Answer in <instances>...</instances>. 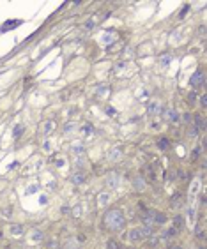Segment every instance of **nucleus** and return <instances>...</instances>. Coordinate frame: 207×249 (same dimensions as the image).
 <instances>
[{
  "mask_svg": "<svg viewBox=\"0 0 207 249\" xmlns=\"http://www.w3.org/2000/svg\"><path fill=\"white\" fill-rule=\"evenodd\" d=\"M134 185H136L138 189H142V187H143V180H142V179L138 177V180H134Z\"/></svg>",
  "mask_w": 207,
  "mask_h": 249,
  "instance_id": "obj_14",
  "label": "nucleus"
},
{
  "mask_svg": "<svg viewBox=\"0 0 207 249\" xmlns=\"http://www.w3.org/2000/svg\"><path fill=\"white\" fill-rule=\"evenodd\" d=\"M105 224L110 228V230H120L124 226V216L119 210H110L105 216Z\"/></svg>",
  "mask_w": 207,
  "mask_h": 249,
  "instance_id": "obj_1",
  "label": "nucleus"
},
{
  "mask_svg": "<svg viewBox=\"0 0 207 249\" xmlns=\"http://www.w3.org/2000/svg\"><path fill=\"white\" fill-rule=\"evenodd\" d=\"M175 233H177V230H175V228H170L165 235H167V237H175Z\"/></svg>",
  "mask_w": 207,
  "mask_h": 249,
  "instance_id": "obj_12",
  "label": "nucleus"
},
{
  "mask_svg": "<svg viewBox=\"0 0 207 249\" xmlns=\"http://www.w3.org/2000/svg\"><path fill=\"white\" fill-rule=\"evenodd\" d=\"M75 216H76V217L80 216V207H76V209H75Z\"/></svg>",
  "mask_w": 207,
  "mask_h": 249,
  "instance_id": "obj_23",
  "label": "nucleus"
},
{
  "mask_svg": "<svg viewBox=\"0 0 207 249\" xmlns=\"http://www.w3.org/2000/svg\"><path fill=\"white\" fill-rule=\"evenodd\" d=\"M142 238H143L142 230H131V233H129V240L131 242H138V240H142Z\"/></svg>",
  "mask_w": 207,
  "mask_h": 249,
  "instance_id": "obj_4",
  "label": "nucleus"
},
{
  "mask_svg": "<svg viewBox=\"0 0 207 249\" xmlns=\"http://www.w3.org/2000/svg\"><path fill=\"white\" fill-rule=\"evenodd\" d=\"M48 246H50V249H55V247H57V242H50Z\"/></svg>",
  "mask_w": 207,
  "mask_h": 249,
  "instance_id": "obj_22",
  "label": "nucleus"
},
{
  "mask_svg": "<svg viewBox=\"0 0 207 249\" xmlns=\"http://www.w3.org/2000/svg\"><path fill=\"white\" fill-rule=\"evenodd\" d=\"M172 249H182V247H179V246H173V247H172Z\"/></svg>",
  "mask_w": 207,
  "mask_h": 249,
  "instance_id": "obj_24",
  "label": "nucleus"
},
{
  "mask_svg": "<svg viewBox=\"0 0 207 249\" xmlns=\"http://www.w3.org/2000/svg\"><path fill=\"white\" fill-rule=\"evenodd\" d=\"M196 237L198 238H204L205 235H204V228H196Z\"/></svg>",
  "mask_w": 207,
  "mask_h": 249,
  "instance_id": "obj_13",
  "label": "nucleus"
},
{
  "mask_svg": "<svg viewBox=\"0 0 207 249\" xmlns=\"http://www.w3.org/2000/svg\"><path fill=\"white\" fill-rule=\"evenodd\" d=\"M120 157V149H113V152L110 154V159H117Z\"/></svg>",
  "mask_w": 207,
  "mask_h": 249,
  "instance_id": "obj_8",
  "label": "nucleus"
},
{
  "mask_svg": "<svg viewBox=\"0 0 207 249\" xmlns=\"http://www.w3.org/2000/svg\"><path fill=\"white\" fill-rule=\"evenodd\" d=\"M50 129H51V122H46V126H44V131H46V133H48V131H50Z\"/></svg>",
  "mask_w": 207,
  "mask_h": 249,
  "instance_id": "obj_18",
  "label": "nucleus"
},
{
  "mask_svg": "<svg viewBox=\"0 0 207 249\" xmlns=\"http://www.w3.org/2000/svg\"><path fill=\"white\" fill-rule=\"evenodd\" d=\"M200 102H202V108H205V106H207V99H205V96L202 97V101H200Z\"/></svg>",
  "mask_w": 207,
  "mask_h": 249,
  "instance_id": "obj_17",
  "label": "nucleus"
},
{
  "mask_svg": "<svg viewBox=\"0 0 207 249\" xmlns=\"http://www.w3.org/2000/svg\"><path fill=\"white\" fill-rule=\"evenodd\" d=\"M92 25H94V21H92V19H90V21H87V25H85V28H92Z\"/></svg>",
  "mask_w": 207,
  "mask_h": 249,
  "instance_id": "obj_20",
  "label": "nucleus"
},
{
  "mask_svg": "<svg viewBox=\"0 0 207 249\" xmlns=\"http://www.w3.org/2000/svg\"><path fill=\"white\" fill-rule=\"evenodd\" d=\"M43 238H44V235H43V232H34V240H43Z\"/></svg>",
  "mask_w": 207,
  "mask_h": 249,
  "instance_id": "obj_9",
  "label": "nucleus"
},
{
  "mask_svg": "<svg viewBox=\"0 0 207 249\" xmlns=\"http://www.w3.org/2000/svg\"><path fill=\"white\" fill-rule=\"evenodd\" d=\"M83 180H85V175H83V173H75V175H73V182H75V184H81Z\"/></svg>",
  "mask_w": 207,
  "mask_h": 249,
  "instance_id": "obj_7",
  "label": "nucleus"
},
{
  "mask_svg": "<svg viewBox=\"0 0 207 249\" xmlns=\"http://www.w3.org/2000/svg\"><path fill=\"white\" fill-rule=\"evenodd\" d=\"M202 83H204V72L198 69V71L193 74V78H191V85H193V87H198V85H202Z\"/></svg>",
  "mask_w": 207,
  "mask_h": 249,
  "instance_id": "obj_2",
  "label": "nucleus"
},
{
  "mask_svg": "<svg viewBox=\"0 0 207 249\" xmlns=\"http://www.w3.org/2000/svg\"><path fill=\"white\" fill-rule=\"evenodd\" d=\"M22 129H23L22 126H18V127L14 129V136H19V134H22Z\"/></svg>",
  "mask_w": 207,
  "mask_h": 249,
  "instance_id": "obj_16",
  "label": "nucleus"
},
{
  "mask_svg": "<svg viewBox=\"0 0 207 249\" xmlns=\"http://www.w3.org/2000/svg\"><path fill=\"white\" fill-rule=\"evenodd\" d=\"M117 246H115V242H108V249H115Z\"/></svg>",
  "mask_w": 207,
  "mask_h": 249,
  "instance_id": "obj_19",
  "label": "nucleus"
},
{
  "mask_svg": "<svg viewBox=\"0 0 207 249\" xmlns=\"http://www.w3.org/2000/svg\"><path fill=\"white\" fill-rule=\"evenodd\" d=\"M181 201V194H175L172 198V207H177V203Z\"/></svg>",
  "mask_w": 207,
  "mask_h": 249,
  "instance_id": "obj_10",
  "label": "nucleus"
},
{
  "mask_svg": "<svg viewBox=\"0 0 207 249\" xmlns=\"http://www.w3.org/2000/svg\"><path fill=\"white\" fill-rule=\"evenodd\" d=\"M159 147H161V149H167V147H168V141H167V140H161V141H159Z\"/></svg>",
  "mask_w": 207,
  "mask_h": 249,
  "instance_id": "obj_15",
  "label": "nucleus"
},
{
  "mask_svg": "<svg viewBox=\"0 0 207 249\" xmlns=\"http://www.w3.org/2000/svg\"><path fill=\"white\" fill-rule=\"evenodd\" d=\"M182 221H184L182 217H181V216H177V217H175V226H177V228H179V226H182V224H184Z\"/></svg>",
  "mask_w": 207,
  "mask_h": 249,
  "instance_id": "obj_11",
  "label": "nucleus"
},
{
  "mask_svg": "<svg viewBox=\"0 0 207 249\" xmlns=\"http://www.w3.org/2000/svg\"><path fill=\"white\" fill-rule=\"evenodd\" d=\"M152 219H156V223H158V224H163V223H167V217H165V214H161V212H154Z\"/></svg>",
  "mask_w": 207,
  "mask_h": 249,
  "instance_id": "obj_5",
  "label": "nucleus"
},
{
  "mask_svg": "<svg viewBox=\"0 0 207 249\" xmlns=\"http://www.w3.org/2000/svg\"><path fill=\"white\" fill-rule=\"evenodd\" d=\"M108 200H110V193H103V194L99 196V205H101V207H103V205H106Z\"/></svg>",
  "mask_w": 207,
  "mask_h": 249,
  "instance_id": "obj_6",
  "label": "nucleus"
},
{
  "mask_svg": "<svg viewBox=\"0 0 207 249\" xmlns=\"http://www.w3.org/2000/svg\"><path fill=\"white\" fill-rule=\"evenodd\" d=\"M9 232H11V235H14V237H19V235H23V226L22 224H11L9 226Z\"/></svg>",
  "mask_w": 207,
  "mask_h": 249,
  "instance_id": "obj_3",
  "label": "nucleus"
},
{
  "mask_svg": "<svg viewBox=\"0 0 207 249\" xmlns=\"http://www.w3.org/2000/svg\"><path fill=\"white\" fill-rule=\"evenodd\" d=\"M195 99H196V92H193V94H191V96H190V101H191V102H193V101H195Z\"/></svg>",
  "mask_w": 207,
  "mask_h": 249,
  "instance_id": "obj_21",
  "label": "nucleus"
}]
</instances>
